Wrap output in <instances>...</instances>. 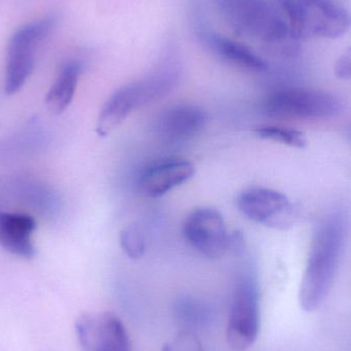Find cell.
Returning a JSON list of instances; mask_svg holds the SVG:
<instances>
[{
  "mask_svg": "<svg viewBox=\"0 0 351 351\" xmlns=\"http://www.w3.org/2000/svg\"><path fill=\"white\" fill-rule=\"evenodd\" d=\"M346 225L344 215L334 212L315 229L299 291V302L306 313L321 308L333 287L343 255Z\"/></svg>",
  "mask_w": 351,
  "mask_h": 351,
  "instance_id": "6da1fadb",
  "label": "cell"
},
{
  "mask_svg": "<svg viewBox=\"0 0 351 351\" xmlns=\"http://www.w3.org/2000/svg\"><path fill=\"white\" fill-rule=\"evenodd\" d=\"M36 222L33 217L23 213H0V245L19 257H34L32 241Z\"/></svg>",
  "mask_w": 351,
  "mask_h": 351,
  "instance_id": "4fadbf2b",
  "label": "cell"
},
{
  "mask_svg": "<svg viewBox=\"0 0 351 351\" xmlns=\"http://www.w3.org/2000/svg\"><path fill=\"white\" fill-rule=\"evenodd\" d=\"M210 47L218 56L249 71L263 72L267 70L268 65L265 60L262 59L251 47L238 41L232 40L218 34L208 36Z\"/></svg>",
  "mask_w": 351,
  "mask_h": 351,
  "instance_id": "9a60e30c",
  "label": "cell"
},
{
  "mask_svg": "<svg viewBox=\"0 0 351 351\" xmlns=\"http://www.w3.org/2000/svg\"><path fill=\"white\" fill-rule=\"evenodd\" d=\"M206 123L204 111L193 104H177L165 109L156 121L159 137L165 141H188L203 130Z\"/></svg>",
  "mask_w": 351,
  "mask_h": 351,
  "instance_id": "8fae6325",
  "label": "cell"
},
{
  "mask_svg": "<svg viewBox=\"0 0 351 351\" xmlns=\"http://www.w3.org/2000/svg\"><path fill=\"white\" fill-rule=\"evenodd\" d=\"M82 72V64L68 61L62 66L59 74L45 97L47 108L54 114L64 112L71 104Z\"/></svg>",
  "mask_w": 351,
  "mask_h": 351,
  "instance_id": "5bb4252c",
  "label": "cell"
},
{
  "mask_svg": "<svg viewBox=\"0 0 351 351\" xmlns=\"http://www.w3.org/2000/svg\"><path fill=\"white\" fill-rule=\"evenodd\" d=\"M183 234L191 247L210 259L223 257L230 243L226 222L214 208H198L190 213Z\"/></svg>",
  "mask_w": 351,
  "mask_h": 351,
  "instance_id": "30bf717a",
  "label": "cell"
},
{
  "mask_svg": "<svg viewBox=\"0 0 351 351\" xmlns=\"http://www.w3.org/2000/svg\"><path fill=\"white\" fill-rule=\"evenodd\" d=\"M76 331L82 351H132L127 330L113 313H84L76 321Z\"/></svg>",
  "mask_w": 351,
  "mask_h": 351,
  "instance_id": "9c48e42d",
  "label": "cell"
},
{
  "mask_svg": "<svg viewBox=\"0 0 351 351\" xmlns=\"http://www.w3.org/2000/svg\"><path fill=\"white\" fill-rule=\"evenodd\" d=\"M212 313L214 311L210 305L193 297H183L175 302V317L190 331H193V328L198 329L210 325Z\"/></svg>",
  "mask_w": 351,
  "mask_h": 351,
  "instance_id": "2e32d148",
  "label": "cell"
},
{
  "mask_svg": "<svg viewBox=\"0 0 351 351\" xmlns=\"http://www.w3.org/2000/svg\"><path fill=\"white\" fill-rule=\"evenodd\" d=\"M257 137L293 148H304L307 138L303 132L282 125H262L253 131Z\"/></svg>",
  "mask_w": 351,
  "mask_h": 351,
  "instance_id": "e0dca14e",
  "label": "cell"
},
{
  "mask_svg": "<svg viewBox=\"0 0 351 351\" xmlns=\"http://www.w3.org/2000/svg\"><path fill=\"white\" fill-rule=\"evenodd\" d=\"M181 72L183 69L175 60L159 58L150 73L122 86L109 97L99 113L97 134L101 137L109 135L133 111L164 98L177 88Z\"/></svg>",
  "mask_w": 351,
  "mask_h": 351,
  "instance_id": "3957f363",
  "label": "cell"
},
{
  "mask_svg": "<svg viewBox=\"0 0 351 351\" xmlns=\"http://www.w3.org/2000/svg\"><path fill=\"white\" fill-rule=\"evenodd\" d=\"M122 249L131 259H140L146 253V239L144 230L138 225L126 226L120 235Z\"/></svg>",
  "mask_w": 351,
  "mask_h": 351,
  "instance_id": "ac0fdd59",
  "label": "cell"
},
{
  "mask_svg": "<svg viewBox=\"0 0 351 351\" xmlns=\"http://www.w3.org/2000/svg\"><path fill=\"white\" fill-rule=\"evenodd\" d=\"M293 34L301 40L336 39L350 29L348 10L330 0H278Z\"/></svg>",
  "mask_w": 351,
  "mask_h": 351,
  "instance_id": "277c9868",
  "label": "cell"
},
{
  "mask_svg": "<svg viewBox=\"0 0 351 351\" xmlns=\"http://www.w3.org/2000/svg\"><path fill=\"white\" fill-rule=\"evenodd\" d=\"M238 210L249 220L276 230H288L299 218V208L282 192L266 187L242 190L236 198Z\"/></svg>",
  "mask_w": 351,
  "mask_h": 351,
  "instance_id": "ba28073f",
  "label": "cell"
},
{
  "mask_svg": "<svg viewBox=\"0 0 351 351\" xmlns=\"http://www.w3.org/2000/svg\"><path fill=\"white\" fill-rule=\"evenodd\" d=\"M261 325L260 292L257 280L245 274L237 280L233 291L226 338L234 351H247L255 344Z\"/></svg>",
  "mask_w": 351,
  "mask_h": 351,
  "instance_id": "8992f818",
  "label": "cell"
},
{
  "mask_svg": "<svg viewBox=\"0 0 351 351\" xmlns=\"http://www.w3.org/2000/svg\"><path fill=\"white\" fill-rule=\"evenodd\" d=\"M335 74L340 80H350L351 74V55L350 49H348L336 62Z\"/></svg>",
  "mask_w": 351,
  "mask_h": 351,
  "instance_id": "ffe728a7",
  "label": "cell"
},
{
  "mask_svg": "<svg viewBox=\"0 0 351 351\" xmlns=\"http://www.w3.org/2000/svg\"><path fill=\"white\" fill-rule=\"evenodd\" d=\"M264 111L280 119H330L343 112V103L332 93L309 88H282L266 98Z\"/></svg>",
  "mask_w": 351,
  "mask_h": 351,
  "instance_id": "5b68a950",
  "label": "cell"
},
{
  "mask_svg": "<svg viewBox=\"0 0 351 351\" xmlns=\"http://www.w3.org/2000/svg\"><path fill=\"white\" fill-rule=\"evenodd\" d=\"M162 351H204V350L195 332L183 329L163 348Z\"/></svg>",
  "mask_w": 351,
  "mask_h": 351,
  "instance_id": "d6986e66",
  "label": "cell"
},
{
  "mask_svg": "<svg viewBox=\"0 0 351 351\" xmlns=\"http://www.w3.org/2000/svg\"><path fill=\"white\" fill-rule=\"evenodd\" d=\"M195 172V166L189 160H164L144 171L139 178V188L148 197H161L189 181Z\"/></svg>",
  "mask_w": 351,
  "mask_h": 351,
  "instance_id": "7c38bea8",
  "label": "cell"
},
{
  "mask_svg": "<svg viewBox=\"0 0 351 351\" xmlns=\"http://www.w3.org/2000/svg\"><path fill=\"white\" fill-rule=\"evenodd\" d=\"M55 26V16H45L24 25L12 35L6 51V94H16L26 84L34 69L37 49Z\"/></svg>",
  "mask_w": 351,
  "mask_h": 351,
  "instance_id": "52a82bcc",
  "label": "cell"
},
{
  "mask_svg": "<svg viewBox=\"0 0 351 351\" xmlns=\"http://www.w3.org/2000/svg\"><path fill=\"white\" fill-rule=\"evenodd\" d=\"M231 28L238 35L261 41L270 53L294 58L300 40L293 34L282 10L268 0H220Z\"/></svg>",
  "mask_w": 351,
  "mask_h": 351,
  "instance_id": "7a4b0ae2",
  "label": "cell"
}]
</instances>
